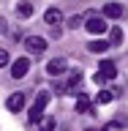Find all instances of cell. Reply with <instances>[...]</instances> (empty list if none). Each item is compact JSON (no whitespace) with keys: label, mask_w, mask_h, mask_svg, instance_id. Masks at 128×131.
<instances>
[{"label":"cell","mask_w":128,"mask_h":131,"mask_svg":"<svg viewBox=\"0 0 128 131\" xmlns=\"http://www.w3.org/2000/svg\"><path fill=\"white\" fill-rule=\"evenodd\" d=\"M98 66H101V68H98V74L93 77L98 85H104V82H109V79H114V77H117V68H114L112 60H104V63H98Z\"/></svg>","instance_id":"6da1fadb"},{"label":"cell","mask_w":128,"mask_h":131,"mask_svg":"<svg viewBox=\"0 0 128 131\" xmlns=\"http://www.w3.org/2000/svg\"><path fill=\"white\" fill-rule=\"evenodd\" d=\"M46 38H41V36H27L25 38V49L30 52V55H44L46 52Z\"/></svg>","instance_id":"7a4b0ae2"},{"label":"cell","mask_w":128,"mask_h":131,"mask_svg":"<svg viewBox=\"0 0 128 131\" xmlns=\"http://www.w3.org/2000/svg\"><path fill=\"white\" fill-rule=\"evenodd\" d=\"M27 71H30V60H27V57H19V60L11 63V77H14V79L27 77Z\"/></svg>","instance_id":"3957f363"},{"label":"cell","mask_w":128,"mask_h":131,"mask_svg":"<svg viewBox=\"0 0 128 131\" xmlns=\"http://www.w3.org/2000/svg\"><path fill=\"white\" fill-rule=\"evenodd\" d=\"M65 68H68L65 57H52V60L46 63V74L49 77H60V74H65Z\"/></svg>","instance_id":"277c9868"},{"label":"cell","mask_w":128,"mask_h":131,"mask_svg":"<svg viewBox=\"0 0 128 131\" xmlns=\"http://www.w3.org/2000/svg\"><path fill=\"white\" fill-rule=\"evenodd\" d=\"M85 27H87V33H93V36H101V33H106V19L90 16L87 22H85Z\"/></svg>","instance_id":"5b68a950"},{"label":"cell","mask_w":128,"mask_h":131,"mask_svg":"<svg viewBox=\"0 0 128 131\" xmlns=\"http://www.w3.org/2000/svg\"><path fill=\"white\" fill-rule=\"evenodd\" d=\"M22 106H25V96L22 93H14V96L6 98V109H11V112H19Z\"/></svg>","instance_id":"8992f818"},{"label":"cell","mask_w":128,"mask_h":131,"mask_svg":"<svg viewBox=\"0 0 128 131\" xmlns=\"http://www.w3.org/2000/svg\"><path fill=\"white\" fill-rule=\"evenodd\" d=\"M104 14L109 16V19H120V16L125 14V8H123L120 3H106V6H104Z\"/></svg>","instance_id":"52a82bcc"},{"label":"cell","mask_w":128,"mask_h":131,"mask_svg":"<svg viewBox=\"0 0 128 131\" xmlns=\"http://www.w3.org/2000/svg\"><path fill=\"white\" fill-rule=\"evenodd\" d=\"M44 22H46V25L63 22V11H60V8H46V11H44Z\"/></svg>","instance_id":"ba28073f"},{"label":"cell","mask_w":128,"mask_h":131,"mask_svg":"<svg viewBox=\"0 0 128 131\" xmlns=\"http://www.w3.org/2000/svg\"><path fill=\"white\" fill-rule=\"evenodd\" d=\"M76 112H93V101H90L87 96H85V93H79V96H76Z\"/></svg>","instance_id":"9c48e42d"},{"label":"cell","mask_w":128,"mask_h":131,"mask_svg":"<svg viewBox=\"0 0 128 131\" xmlns=\"http://www.w3.org/2000/svg\"><path fill=\"white\" fill-rule=\"evenodd\" d=\"M114 96H117L114 90H101V93L96 96V101H98V104H112V101H114Z\"/></svg>","instance_id":"30bf717a"},{"label":"cell","mask_w":128,"mask_h":131,"mask_svg":"<svg viewBox=\"0 0 128 131\" xmlns=\"http://www.w3.org/2000/svg\"><path fill=\"white\" fill-rule=\"evenodd\" d=\"M106 47H109V41H101V38L90 41V52H96V55H101V52H106Z\"/></svg>","instance_id":"8fae6325"},{"label":"cell","mask_w":128,"mask_h":131,"mask_svg":"<svg viewBox=\"0 0 128 131\" xmlns=\"http://www.w3.org/2000/svg\"><path fill=\"white\" fill-rule=\"evenodd\" d=\"M120 41H123V30L120 27H112V30H109V47H117Z\"/></svg>","instance_id":"7c38bea8"},{"label":"cell","mask_w":128,"mask_h":131,"mask_svg":"<svg viewBox=\"0 0 128 131\" xmlns=\"http://www.w3.org/2000/svg\"><path fill=\"white\" fill-rule=\"evenodd\" d=\"M16 14H19V16H25V19H27V16L33 14V6H30V3H19V6H16Z\"/></svg>","instance_id":"4fadbf2b"},{"label":"cell","mask_w":128,"mask_h":131,"mask_svg":"<svg viewBox=\"0 0 128 131\" xmlns=\"http://www.w3.org/2000/svg\"><path fill=\"white\" fill-rule=\"evenodd\" d=\"M49 98H52V96H49L46 90H41L38 96H36V104H38V106H41V109H46V104H49Z\"/></svg>","instance_id":"5bb4252c"},{"label":"cell","mask_w":128,"mask_h":131,"mask_svg":"<svg viewBox=\"0 0 128 131\" xmlns=\"http://www.w3.org/2000/svg\"><path fill=\"white\" fill-rule=\"evenodd\" d=\"M41 131H55V117H49V115H46V117H41Z\"/></svg>","instance_id":"9a60e30c"},{"label":"cell","mask_w":128,"mask_h":131,"mask_svg":"<svg viewBox=\"0 0 128 131\" xmlns=\"http://www.w3.org/2000/svg\"><path fill=\"white\" fill-rule=\"evenodd\" d=\"M120 128H123V126H120V120H112V123H106L101 131H120Z\"/></svg>","instance_id":"2e32d148"},{"label":"cell","mask_w":128,"mask_h":131,"mask_svg":"<svg viewBox=\"0 0 128 131\" xmlns=\"http://www.w3.org/2000/svg\"><path fill=\"white\" fill-rule=\"evenodd\" d=\"M8 60H11V57H8V52H6V49H0V66H6Z\"/></svg>","instance_id":"e0dca14e"},{"label":"cell","mask_w":128,"mask_h":131,"mask_svg":"<svg viewBox=\"0 0 128 131\" xmlns=\"http://www.w3.org/2000/svg\"><path fill=\"white\" fill-rule=\"evenodd\" d=\"M68 25H71V27H79V25H82V16H71V22H68Z\"/></svg>","instance_id":"ac0fdd59"},{"label":"cell","mask_w":128,"mask_h":131,"mask_svg":"<svg viewBox=\"0 0 128 131\" xmlns=\"http://www.w3.org/2000/svg\"><path fill=\"white\" fill-rule=\"evenodd\" d=\"M3 30H6V19H0V33H3Z\"/></svg>","instance_id":"d6986e66"}]
</instances>
